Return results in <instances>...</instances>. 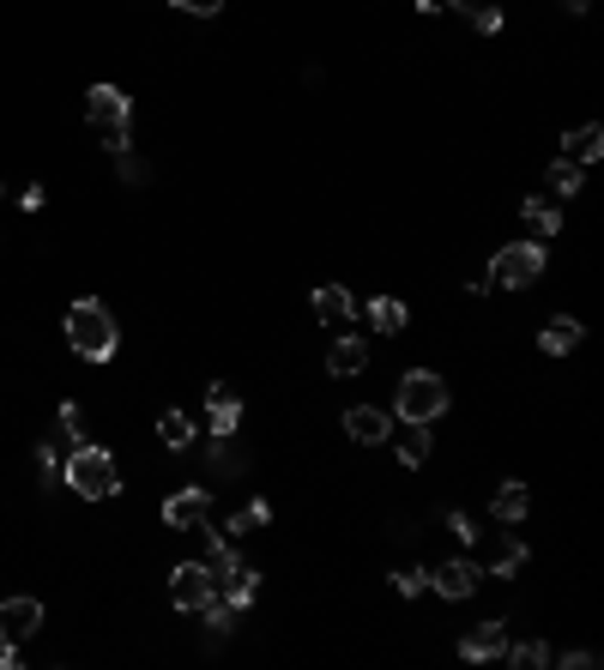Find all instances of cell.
Segmentation results:
<instances>
[{
	"label": "cell",
	"mask_w": 604,
	"mask_h": 670,
	"mask_svg": "<svg viewBox=\"0 0 604 670\" xmlns=\"http://www.w3.org/2000/svg\"><path fill=\"white\" fill-rule=\"evenodd\" d=\"M67 344L85 356V363H109L116 356V315H109L97 296H80L67 308Z\"/></svg>",
	"instance_id": "6da1fadb"
},
{
	"label": "cell",
	"mask_w": 604,
	"mask_h": 670,
	"mask_svg": "<svg viewBox=\"0 0 604 670\" xmlns=\"http://www.w3.org/2000/svg\"><path fill=\"white\" fill-rule=\"evenodd\" d=\"M85 121L97 127V139H104L109 151H128L133 145V109L116 85H92V92H85Z\"/></svg>",
	"instance_id": "7a4b0ae2"
},
{
	"label": "cell",
	"mask_w": 604,
	"mask_h": 670,
	"mask_svg": "<svg viewBox=\"0 0 604 670\" xmlns=\"http://www.w3.org/2000/svg\"><path fill=\"white\" fill-rule=\"evenodd\" d=\"M67 489H80L85 501H109L116 496V484H121V472H116V460H109L104 447H92L85 441L80 453H73V460H67Z\"/></svg>",
	"instance_id": "3957f363"
},
{
	"label": "cell",
	"mask_w": 604,
	"mask_h": 670,
	"mask_svg": "<svg viewBox=\"0 0 604 670\" xmlns=\"http://www.w3.org/2000/svg\"><path fill=\"white\" fill-rule=\"evenodd\" d=\"M399 417L406 423H435L447 411V381L442 375H430V368H411L406 381H399Z\"/></svg>",
	"instance_id": "277c9868"
},
{
	"label": "cell",
	"mask_w": 604,
	"mask_h": 670,
	"mask_svg": "<svg viewBox=\"0 0 604 670\" xmlns=\"http://www.w3.org/2000/svg\"><path fill=\"white\" fill-rule=\"evenodd\" d=\"M539 272H544V242H508L490 260V284L496 290H526V284H539Z\"/></svg>",
	"instance_id": "5b68a950"
},
{
	"label": "cell",
	"mask_w": 604,
	"mask_h": 670,
	"mask_svg": "<svg viewBox=\"0 0 604 670\" xmlns=\"http://www.w3.org/2000/svg\"><path fill=\"white\" fill-rule=\"evenodd\" d=\"M164 526L176 532H206L212 526V489H176L170 501H164Z\"/></svg>",
	"instance_id": "8992f818"
},
{
	"label": "cell",
	"mask_w": 604,
	"mask_h": 670,
	"mask_svg": "<svg viewBox=\"0 0 604 670\" xmlns=\"http://www.w3.org/2000/svg\"><path fill=\"white\" fill-rule=\"evenodd\" d=\"M212 574H206V562H182L170 574V598H176V610H206V598H212Z\"/></svg>",
	"instance_id": "52a82bcc"
},
{
	"label": "cell",
	"mask_w": 604,
	"mask_h": 670,
	"mask_svg": "<svg viewBox=\"0 0 604 670\" xmlns=\"http://www.w3.org/2000/svg\"><path fill=\"white\" fill-rule=\"evenodd\" d=\"M478 580H484V568H478L472 556H454V562H442V568H435V580H430V586L442 592V598H472V592H478Z\"/></svg>",
	"instance_id": "ba28073f"
},
{
	"label": "cell",
	"mask_w": 604,
	"mask_h": 670,
	"mask_svg": "<svg viewBox=\"0 0 604 670\" xmlns=\"http://www.w3.org/2000/svg\"><path fill=\"white\" fill-rule=\"evenodd\" d=\"M309 303H315V320H321V327H333V332H345V327H351V315H357V296L345 284H321Z\"/></svg>",
	"instance_id": "9c48e42d"
},
{
	"label": "cell",
	"mask_w": 604,
	"mask_h": 670,
	"mask_svg": "<svg viewBox=\"0 0 604 670\" xmlns=\"http://www.w3.org/2000/svg\"><path fill=\"white\" fill-rule=\"evenodd\" d=\"M502 653H508V622H478V629L460 641L466 665H490V658H502Z\"/></svg>",
	"instance_id": "30bf717a"
},
{
	"label": "cell",
	"mask_w": 604,
	"mask_h": 670,
	"mask_svg": "<svg viewBox=\"0 0 604 670\" xmlns=\"http://www.w3.org/2000/svg\"><path fill=\"white\" fill-rule=\"evenodd\" d=\"M37 629H43L37 598H7V605H0V641H31Z\"/></svg>",
	"instance_id": "8fae6325"
},
{
	"label": "cell",
	"mask_w": 604,
	"mask_h": 670,
	"mask_svg": "<svg viewBox=\"0 0 604 670\" xmlns=\"http://www.w3.org/2000/svg\"><path fill=\"white\" fill-rule=\"evenodd\" d=\"M363 368H369V339H357V332H339V339L327 344V375L351 381V375H363Z\"/></svg>",
	"instance_id": "7c38bea8"
},
{
	"label": "cell",
	"mask_w": 604,
	"mask_h": 670,
	"mask_svg": "<svg viewBox=\"0 0 604 670\" xmlns=\"http://www.w3.org/2000/svg\"><path fill=\"white\" fill-rule=\"evenodd\" d=\"M345 435H351V441H363V447H382L387 435H394V417H387V411H375V405H351V411H345Z\"/></svg>",
	"instance_id": "4fadbf2b"
},
{
	"label": "cell",
	"mask_w": 604,
	"mask_h": 670,
	"mask_svg": "<svg viewBox=\"0 0 604 670\" xmlns=\"http://www.w3.org/2000/svg\"><path fill=\"white\" fill-rule=\"evenodd\" d=\"M484 568H490L496 580H514V574L526 568V544L508 538V532H496V538L484 544Z\"/></svg>",
	"instance_id": "5bb4252c"
},
{
	"label": "cell",
	"mask_w": 604,
	"mask_h": 670,
	"mask_svg": "<svg viewBox=\"0 0 604 670\" xmlns=\"http://www.w3.org/2000/svg\"><path fill=\"white\" fill-rule=\"evenodd\" d=\"M206 411H212V435H218V441H230V435H237V423H242V399L218 381V387H206Z\"/></svg>",
	"instance_id": "9a60e30c"
},
{
	"label": "cell",
	"mask_w": 604,
	"mask_h": 670,
	"mask_svg": "<svg viewBox=\"0 0 604 670\" xmlns=\"http://www.w3.org/2000/svg\"><path fill=\"white\" fill-rule=\"evenodd\" d=\"M206 538H212V544H206V574H212V586L224 592L230 580L242 574V556L230 550V538H224V532H212V526H206Z\"/></svg>",
	"instance_id": "2e32d148"
},
{
	"label": "cell",
	"mask_w": 604,
	"mask_h": 670,
	"mask_svg": "<svg viewBox=\"0 0 604 670\" xmlns=\"http://www.w3.org/2000/svg\"><path fill=\"white\" fill-rule=\"evenodd\" d=\"M563 158L580 163V170H587V163H599L604 158V127H592V121H587V127H575L563 139Z\"/></svg>",
	"instance_id": "e0dca14e"
},
{
	"label": "cell",
	"mask_w": 604,
	"mask_h": 670,
	"mask_svg": "<svg viewBox=\"0 0 604 670\" xmlns=\"http://www.w3.org/2000/svg\"><path fill=\"white\" fill-rule=\"evenodd\" d=\"M580 339H587V327H580L575 315H556L551 327H544V339H539V344H544V351H551V356H568Z\"/></svg>",
	"instance_id": "ac0fdd59"
},
{
	"label": "cell",
	"mask_w": 604,
	"mask_h": 670,
	"mask_svg": "<svg viewBox=\"0 0 604 670\" xmlns=\"http://www.w3.org/2000/svg\"><path fill=\"white\" fill-rule=\"evenodd\" d=\"M526 508H532L526 484H502V489H496V501H490V513H496L502 526H520V520H526Z\"/></svg>",
	"instance_id": "d6986e66"
},
{
	"label": "cell",
	"mask_w": 604,
	"mask_h": 670,
	"mask_svg": "<svg viewBox=\"0 0 604 670\" xmlns=\"http://www.w3.org/2000/svg\"><path fill=\"white\" fill-rule=\"evenodd\" d=\"M526 223H532V236H556L563 230V211H556V199H539V194H526L520 199Z\"/></svg>",
	"instance_id": "ffe728a7"
},
{
	"label": "cell",
	"mask_w": 604,
	"mask_h": 670,
	"mask_svg": "<svg viewBox=\"0 0 604 670\" xmlns=\"http://www.w3.org/2000/svg\"><path fill=\"white\" fill-rule=\"evenodd\" d=\"M369 320H375V332H406L411 308L399 303V296H375V303H369Z\"/></svg>",
	"instance_id": "44dd1931"
},
{
	"label": "cell",
	"mask_w": 604,
	"mask_h": 670,
	"mask_svg": "<svg viewBox=\"0 0 604 670\" xmlns=\"http://www.w3.org/2000/svg\"><path fill=\"white\" fill-rule=\"evenodd\" d=\"M423 429H430V423H406V429H399V460H406V465L430 460V435H423Z\"/></svg>",
	"instance_id": "7402d4cb"
},
{
	"label": "cell",
	"mask_w": 604,
	"mask_h": 670,
	"mask_svg": "<svg viewBox=\"0 0 604 670\" xmlns=\"http://www.w3.org/2000/svg\"><path fill=\"white\" fill-rule=\"evenodd\" d=\"M454 7H460L484 37H496V31H502V7H496V0H454Z\"/></svg>",
	"instance_id": "603a6c76"
},
{
	"label": "cell",
	"mask_w": 604,
	"mask_h": 670,
	"mask_svg": "<svg viewBox=\"0 0 604 670\" xmlns=\"http://www.w3.org/2000/svg\"><path fill=\"white\" fill-rule=\"evenodd\" d=\"M158 435H164V447H188V441H194V423H188V411H164V417H158Z\"/></svg>",
	"instance_id": "cb8c5ba5"
},
{
	"label": "cell",
	"mask_w": 604,
	"mask_h": 670,
	"mask_svg": "<svg viewBox=\"0 0 604 670\" xmlns=\"http://www.w3.org/2000/svg\"><path fill=\"white\" fill-rule=\"evenodd\" d=\"M266 520H273V508H266V501H249L242 513H230V538H242V532H261Z\"/></svg>",
	"instance_id": "d4e9b609"
},
{
	"label": "cell",
	"mask_w": 604,
	"mask_h": 670,
	"mask_svg": "<svg viewBox=\"0 0 604 670\" xmlns=\"http://www.w3.org/2000/svg\"><path fill=\"white\" fill-rule=\"evenodd\" d=\"M551 194H580V163H568V158H556L551 163Z\"/></svg>",
	"instance_id": "484cf974"
},
{
	"label": "cell",
	"mask_w": 604,
	"mask_h": 670,
	"mask_svg": "<svg viewBox=\"0 0 604 670\" xmlns=\"http://www.w3.org/2000/svg\"><path fill=\"white\" fill-rule=\"evenodd\" d=\"M508 658H514L520 670H539V665H551V646H544V641H520Z\"/></svg>",
	"instance_id": "4316f807"
},
{
	"label": "cell",
	"mask_w": 604,
	"mask_h": 670,
	"mask_svg": "<svg viewBox=\"0 0 604 670\" xmlns=\"http://www.w3.org/2000/svg\"><path fill=\"white\" fill-rule=\"evenodd\" d=\"M61 435H67L73 447H85V435H92V429H85V411H80V405H61Z\"/></svg>",
	"instance_id": "83f0119b"
},
{
	"label": "cell",
	"mask_w": 604,
	"mask_h": 670,
	"mask_svg": "<svg viewBox=\"0 0 604 670\" xmlns=\"http://www.w3.org/2000/svg\"><path fill=\"white\" fill-rule=\"evenodd\" d=\"M447 532H454V538H460V544H478V538H484V532L472 526V513H460V508L447 513Z\"/></svg>",
	"instance_id": "f1b7e54d"
},
{
	"label": "cell",
	"mask_w": 604,
	"mask_h": 670,
	"mask_svg": "<svg viewBox=\"0 0 604 670\" xmlns=\"http://www.w3.org/2000/svg\"><path fill=\"white\" fill-rule=\"evenodd\" d=\"M394 586H399V592H406V598H418V592H423V586H430V580H423V574H418V568H406V574H394Z\"/></svg>",
	"instance_id": "f546056e"
},
{
	"label": "cell",
	"mask_w": 604,
	"mask_h": 670,
	"mask_svg": "<svg viewBox=\"0 0 604 670\" xmlns=\"http://www.w3.org/2000/svg\"><path fill=\"white\" fill-rule=\"evenodd\" d=\"M176 7H182V13H194V19H212L224 0H176Z\"/></svg>",
	"instance_id": "4dcf8cb0"
},
{
	"label": "cell",
	"mask_w": 604,
	"mask_h": 670,
	"mask_svg": "<svg viewBox=\"0 0 604 670\" xmlns=\"http://www.w3.org/2000/svg\"><path fill=\"white\" fill-rule=\"evenodd\" d=\"M563 665H575V670H592V665H599V653H563Z\"/></svg>",
	"instance_id": "1f68e13d"
},
{
	"label": "cell",
	"mask_w": 604,
	"mask_h": 670,
	"mask_svg": "<svg viewBox=\"0 0 604 670\" xmlns=\"http://www.w3.org/2000/svg\"><path fill=\"white\" fill-rule=\"evenodd\" d=\"M447 0H418V13H442Z\"/></svg>",
	"instance_id": "d6a6232c"
},
{
	"label": "cell",
	"mask_w": 604,
	"mask_h": 670,
	"mask_svg": "<svg viewBox=\"0 0 604 670\" xmlns=\"http://www.w3.org/2000/svg\"><path fill=\"white\" fill-rule=\"evenodd\" d=\"M563 7H568V13H587V7H592V0H563Z\"/></svg>",
	"instance_id": "836d02e7"
}]
</instances>
